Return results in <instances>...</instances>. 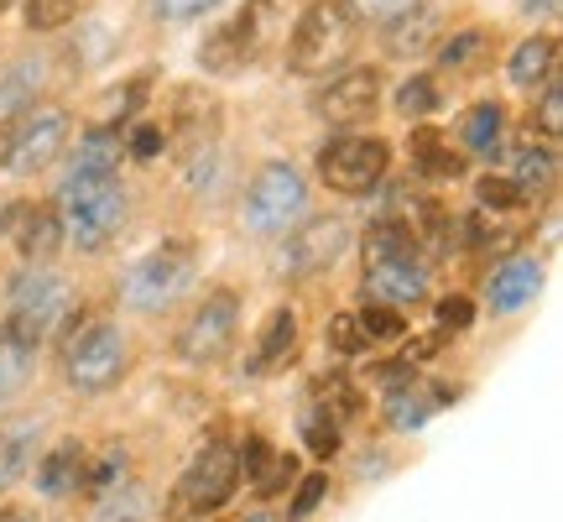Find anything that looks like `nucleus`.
Returning a JSON list of instances; mask_svg holds the SVG:
<instances>
[{
    "label": "nucleus",
    "instance_id": "nucleus-1",
    "mask_svg": "<svg viewBox=\"0 0 563 522\" xmlns=\"http://www.w3.org/2000/svg\"><path fill=\"white\" fill-rule=\"evenodd\" d=\"M361 11L350 0H313L308 11L292 26V42H287V68L302 74V79H329L340 74L350 53L361 47Z\"/></svg>",
    "mask_w": 563,
    "mask_h": 522
},
{
    "label": "nucleus",
    "instance_id": "nucleus-2",
    "mask_svg": "<svg viewBox=\"0 0 563 522\" xmlns=\"http://www.w3.org/2000/svg\"><path fill=\"white\" fill-rule=\"evenodd\" d=\"M53 209H58L63 241H74L79 251H104L125 225V188L121 178H63Z\"/></svg>",
    "mask_w": 563,
    "mask_h": 522
},
{
    "label": "nucleus",
    "instance_id": "nucleus-3",
    "mask_svg": "<svg viewBox=\"0 0 563 522\" xmlns=\"http://www.w3.org/2000/svg\"><path fill=\"white\" fill-rule=\"evenodd\" d=\"M194 272H199V246L188 241V236H173V241H162L157 251H146V257L125 272L121 303L136 308V314H162V308H173V303L188 293Z\"/></svg>",
    "mask_w": 563,
    "mask_h": 522
},
{
    "label": "nucleus",
    "instance_id": "nucleus-4",
    "mask_svg": "<svg viewBox=\"0 0 563 522\" xmlns=\"http://www.w3.org/2000/svg\"><path fill=\"white\" fill-rule=\"evenodd\" d=\"M241 215L262 241L292 236L298 220L308 215V178H302L292 162H262L256 178H251V188H245Z\"/></svg>",
    "mask_w": 563,
    "mask_h": 522
},
{
    "label": "nucleus",
    "instance_id": "nucleus-5",
    "mask_svg": "<svg viewBox=\"0 0 563 522\" xmlns=\"http://www.w3.org/2000/svg\"><path fill=\"white\" fill-rule=\"evenodd\" d=\"M63 308H68V287H63L53 272H21L11 278L5 287V329H0V340L21 345V350H37L47 340V329L63 319Z\"/></svg>",
    "mask_w": 563,
    "mask_h": 522
},
{
    "label": "nucleus",
    "instance_id": "nucleus-6",
    "mask_svg": "<svg viewBox=\"0 0 563 522\" xmlns=\"http://www.w3.org/2000/svg\"><path fill=\"white\" fill-rule=\"evenodd\" d=\"M272 32H277V6L272 0H245V11H235L224 26H214L199 42V68L203 74H241L245 63L262 58Z\"/></svg>",
    "mask_w": 563,
    "mask_h": 522
},
{
    "label": "nucleus",
    "instance_id": "nucleus-7",
    "mask_svg": "<svg viewBox=\"0 0 563 522\" xmlns=\"http://www.w3.org/2000/svg\"><path fill=\"white\" fill-rule=\"evenodd\" d=\"M235 335H241V293L235 287H214V293H203V303L178 329V361L220 366L230 356Z\"/></svg>",
    "mask_w": 563,
    "mask_h": 522
},
{
    "label": "nucleus",
    "instance_id": "nucleus-8",
    "mask_svg": "<svg viewBox=\"0 0 563 522\" xmlns=\"http://www.w3.org/2000/svg\"><path fill=\"white\" fill-rule=\"evenodd\" d=\"M125 377V340L115 324H89L84 335L63 345V382L95 398V392H110V387Z\"/></svg>",
    "mask_w": 563,
    "mask_h": 522
},
{
    "label": "nucleus",
    "instance_id": "nucleus-9",
    "mask_svg": "<svg viewBox=\"0 0 563 522\" xmlns=\"http://www.w3.org/2000/svg\"><path fill=\"white\" fill-rule=\"evenodd\" d=\"M241 481V465H235V444H203L199 460L183 470L178 491H173V512L183 518H203V512H220L235 497Z\"/></svg>",
    "mask_w": 563,
    "mask_h": 522
},
{
    "label": "nucleus",
    "instance_id": "nucleus-10",
    "mask_svg": "<svg viewBox=\"0 0 563 522\" xmlns=\"http://www.w3.org/2000/svg\"><path fill=\"white\" fill-rule=\"evenodd\" d=\"M386 167H391V146L382 137H340L319 152V178L350 199L371 194L386 178Z\"/></svg>",
    "mask_w": 563,
    "mask_h": 522
},
{
    "label": "nucleus",
    "instance_id": "nucleus-11",
    "mask_svg": "<svg viewBox=\"0 0 563 522\" xmlns=\"http://www.w3.org/2000/svg\"><path fill=\"white\" fill-rule=\"evenodd\" d=\"M63 146H68V110L63 105H32L26 116L11 121V167L16 173H37L47 162H58Z\"/></svg>",
    "mask_w": 563,
    "mask_h": 522
},
{
    "label": "nucleus",
    "instance_id": "nucleus-12",
    "mask_svg": "<svg viewBox=\"0 0 563 522\" xmlns=\"http://www.w3.org/2000/svg\"><path fill=\"white\" fill-rule=\"evenodd\" d=\"M376 100H382V68H344L323 89H313L308 110L329 126H355L376 110Z\"/></svg>",
    "mask_w": 563,
    "mask_h": 522
},
{
    "label": "nucleus",
    "instance_id": "nucleus-13",
    "mask_svg": "<svg viewBox=\"0 0 563 522\" xmlns=\"http://www.w3.org/2000/svg\"><path fill=\"white\" fill-rule=\"evenodd\" d=\"M167 116H173L167 126H173V137L183 141V152H188V157H203L224 126V100L214 89H203V84H183V89H173Z\"/></svg>",
    "mask_w": 563,
    "mask_h": 522
},
{
    "label": "nucleus",
    "instance_id": "nucleus-14",
    "mask_svg": "<svg viewBox=\"0 0 563 522\" xmlns=\"http://www.w3.org/2000/svg\"><path fill=\"white\" fill-rule=\"evenodd\" d=\"M350 251V225L340 215H319V220H302L287 236V272L292 278H319L334 261Z\"/></svg>",
    "mask_w": 563,
    "mask_h": 522
},
{
    "label": "nucleus",
    "instance_id": "nucleus-15",
    "mask_svg": "<svg viewBox=\"0 0 563 522\" xmlns=\"http://www.w3.org/2000/svg\"><path fill=\"white\" fill-rule=\"evenodd\" d=\"M449 398H454V387L422 382V377H412V371H407V377H397V382H391V392H386L382 407H386V423L407 434V428H422V423L433 418Z\"/></svg>",
    "mask_w": 563,
    "mask_h": 522
},
{
    "label": "nucleus",
    "instance_id": "nucleus-16",
    "mask_svg": "<svg viewBox=\"0 0 563 522\" xmlns=\"http://www.w3.org/2000/svg\"><path fill=\"white\" fill-rule=\"evenodd\" d=\"M235 465L245 470L251 491H256V497H266V502H272V497H282L287 486L298 481V460H292V455H282V449H272V444L256 439V434L235 449Z\"/></svg>",
    "mask_w": 563,
    "mask_h": 522
},
{
    "label": "nucleus",
    "instance_id": "nucleus-17",
    "mask_svg": "<svg viewBox=\"0 0 563 522\" xmlns=\"http://www.w3.org/2000/svg\"><path fill=\"white\" fill-rule=\"evenodd\" d=\"M365 293L371 303H418L428 293V267L418 257H391V261H376L365 267Z\"/></svg>",
    "mask_w": 563,
    "mask_h": 522
},
{
    "label": "nucleus",
    "instance_id": "nucleus-18",
    "mask_svg": "<svg viewBox=\"0 0 563 522\" xmlns=\"http://www.w3.org/2000/svg\"><path fill=\"white\" fill-rule=\"evenodd\" d=\"M538 293H543V261L511 257L506 267H496V278L485 287V303H490L496 314H517V308H527Z\"/></svg>",
    "mask_w": 563,
    "mask_h": 522
},
{
    "label": "nucleus",
    "instance_id": "nucleus-19",
    "mask_svg": "<svg viewBox=\"0 0 563 522\" xmlns=\"http://www.w3.org/2000/svg\"><path fill=\"white\" fill-rule=\"evenodd\" d=\"M292 350H298V314H292V308H272L262 324V335H256V350H251V366H245V371L272 377V371H282V366L292 361Z\"/></svg>",
    "mask_w": 563,
    "mask_h": 522
},
{
    "label": "nucleus",
    "instance_id": "nucleus-20",
    "mask_svg": "<svg viewBox=\"0 0 563 522\" xmlns=\"http://www.w3.org/2000/svg\"><path fill=\"white\" fill-rule=\"evenodd\" d=\"M121 157H125L121 126H89V131L79 137V152H74L68 178H115Z\"/></svg>",
    "mask_w": 563,
    "mask_h": 522
},
{
    "label": "nucleus",
    "instance_id": "nucleus-21",
    "mask_svg": "<svg viewBox=\"0 0 563 522\" xmlns=\"http://www.w3.org/2000/svg\"><path fill=\"white\" fill-rule=\"evenodd\" d=\"M84 465H89V449H84L79 439L53 444V449L42 455V465H37V491L42 497H53V502L84 491Z\"/></svg>",
    "mask_w": 563,
    "mask_h": 522
},
{
    "label": "nucleus",
    "instance_id": "nucleus-22",
    "mask_svg": "<svg viewBox=\"0 0 563 522\" xmlns=\"http://www.w3.org/2000/svg\"><path fill=\"white\" fill-rule=\"evenodd\" d=\"M382 42L391 58H422V53L439 42V11H433V6H407L402 17L386 21Z\"/></svg>",
    "mask_w": 563,
    "mask_h": 522
},
{
    "label": "nucleus",
    "instance_id": "nucleus-23",
    "mask_svg": "<svg viewBox=\"0 0 563 522\" xmlns=\"http://www.w3.org/2000/svg\"><path fill=\"white\" fill-rule=\"evenodd\" d=\"M490 58H496V32L490 26H464V32H454L443 42L439 68L443 74H460V79H475V74L490 68Z\"/></svg>",
    "mask_w": 563,
    "mask_h": 522
},
{
    "label": "nucleus",
    "instance_id": "nucleus-24",
    "mask_svg": "<svg viewBox=\"0 0 563 522\" xmlns=\"http://www.w3.org/2000/svg\"><path fill=\"white\" fill-rule=\"evenodd\" d=\"M37 89H42V63L37 58H21L0 74V126H11L16 116H26L37 105Z\"/></svg>",
    "mask_w": 563,
    "mask_h": 522
},
{
    "label": "nucleus",
    "instance_id": "nucleus-25",
    "mask_svg": "<svg viewBox=\"0 0 563 522\" xmlns=\"http://www.w3.org/2000/svg\"><path fill=\"white\" fill-rule=\"evenodd\" d=\"M559 79V37H527L517 53H511V84L522 89H538V84Z\"/></svg>",
    "mask_w": 563,
    "mask_h": 522
},
{
    "label": "nucleus",
    "instance_id": "nucleus-26",
    "mask_svg": "<svg viewBox=\"0 0 563 522\" xmlns=\"http://www.w3.org/2000/svg\"><path fill=\"white\" fill-rule=\"evenodd\" d=\"M391 257H418V230L402 215H382V220H371V230H365V267L391 261Z\"/></svg>",
    "mask_w": 563,
    "mask_h": 522
},
{
    "label": "nucleus",
    "instance_id": "nucleus-27",
    "mask_svg": "<svg viewBox=\"0 0 563 522\" xmlns=\"http://www.w3.org/2000/svg\"><path fill=\"white\" fill-rule=\"evenodd\" d=\"M16 246L26 261H53L63 246V225H58V209H26L21 215V230H16Z\"/></svg>",
    "mask_w": 563,
    "mask_h": 522
},
{
    "label": "nucleus",
    "instance_id": "nucleus-28",
    "mask_svg": "<svg viewBox=\"0 0 563 522\" xmlns=\"http://www.w3.org/2000/svg\"><path fill=\"white\" fill-rule=\"evenodd\" d=\"M501 137H506V110L496 100L475 105L460 126V141L475 152V157H496V152H501Z\"/></svg>",
    "mask_w": 563,
    "mask_h": 522
},
{
    "label": "nucleus",
    "instance_id": "nucleus-29",
    "mask_svg": "<svg viewBox=\"0 0 563 522\" xmlns=\"http://www.w3.org/2000/svg\"><path fill=\"white\" fill-rule=\"evenodd\" d=\"M32 444H37V423L16 418L0 428V491H11L21 481V470L32 460Z\"/></svg>",
    "mask_w": 563,
    "mask_h": 522
},
{
    "label": "nucleus",
    "instance_id": "nucleus-30",
    "mask_svg": "<svg viewBox=\"0 0 563 522\" xmlns=\"http://www.w3.org/2000/svg\"><path fill=\"white\" fill-rule=\"evenodd\" d=\"M412 167L428 173V178H460L464 157L439 137V131H428V126H422V131H412Z\"/></svg>",
    "mask_w": 563,
    "mask_h": 522
},
{
    "label": "nucleus",
    "instance_id": "nucleus-31",
    "mask_svg": "<svg viewBox=\"0 0 563 522\" xmlns=\"http://www.w3.org/2000/svg\"><path fill=\"white\" fill-rule=\"evenodd\" d=\"M506 178L517 183L522 194H532V188H543V183L553 178V146H532V141H527L522 152L511 157V173H506Z\"/></svg>",
    "mask_w": 563,
    "mask_h": 522
},
{
    "label": "nucleus",
    "instance_id": "nucleus-32",
    "mask_svg": "<svg viewBox=\"0 0 563 522\" xmlns=\"http://www.w3.org/2000/svg\"><path fill=\"white\" fill-rule=\"evenodd\" d=\"M302 444H308V455H319V460L340 455V423L329 418L323 407H313V402H308V413H302Z\"/></svg>",
    "mask_w": 563,
    "mask_h": 522
},
{
    "label": "nucleus",
    "instance_id": "nucleus-33",
    "mask_svg": "<svg viewBox=\"0 0 563 522\" xmlns=\"http://www.w3.org/2000/svg\"><path fill=\"white\" fill-rule=\"evenodd\" d=\"M475 199H481V215H506V209H517L527 194L506 178V173H501V178H496V173H485V178L475 183Z\"/></svg>",
    "mask_w": 563,
    "mask_h": 522
},
{
    "label": "nucleus",
    "instance_id": "nucleus-34",
    "mask_svg": "<svg viewBox=\"0 0 563 522\" xmlns=\"http://www.w3.org/2000/svg\"><path fill=\"white\" fill-rule=\"evenodd\" d=\"M146 502H141L136 486H115V491H104L100 507H95V518L89 522H141Z\"/></svg>",
    "mask_w": 563,
    "mask_h": 522
},
{
    "label": "nucleus",
    "instance_id": "nucleus-35",
    "mask_svg": "<svg viewBox=\"0 0 563 522\" xmlns=\"http://www.w3.org/2000/svg\"><path fill=\"white\" fill-rule=\"evenodd\" d=\"M397 110H402L407 121H412V116H433V110H439V84H433V74H412V79L397 89Z\"/></svg>",
    "mask_w": 563,
    "mask_h": 522
},
{
    "label": "nucleus",
    "instance_id": "nucleus-36",
    "mask_svg": "<svg viewBox=\"0 0 563 522\" xmlns=\"http://www.w3.org/2000/svg\"><path fill=\"white\" fill-rule=\"evenodd\" d=\"M79 17V0H26V26L32 32H63Z\"/></svg>",
    "mask_w": 563,
    "mask_h": 522
},
{
    "label": "nucleus",
    "instance_id": "nucleus-37",
    "mask_svg": "<svg viewBox=\"0 0 563 522\" xmlns=\"http://www.w3.org/2000/svg\"><path fill=\"white\" fill-rule=\"evenodd\" d=\"M355 324H361L365 345L371 340H397V335H402V314H397L391 303H365L361 314H355Z\"/></svg>",
    "mask_w": 563,
    "mask_h": 522
},
{
    "label": "nucleus",
    "instance_id": "nucleus-38",
    "mask_svg": "<svg viewBox=\"0 0 563 522\" xmlns=\"http://www.w3.org/2000/svg\"><path fill=\"white\" fill-rule=\"evenodd\" d=\"M32 356H37V350H21V345L0 340V398H11L16 387H26V377H32Z\"/></svg>",
    "mask_w": 563,
    "mask_h": 522
},
{
    "label": "nucleus",
    "instance_id": "nucleus-39",
    "mask_svg": "<svg viewBox=\"0 0 563 522\" xmlns=\"http://www.w3.org/2000/svg\"><path fill=\"white\" fill-rule=\"evenodd\" d=\"M121 476H125V455L121 449H110L100 465H84V491L100 502L104 491H115V486H121Z\"/></svg>",
    "mask_w": 563,
    "mask_h": 522
},
{
    "label": "nucleus",
    "instance_id": "nucleus-40",
    "mask_svg": "<svg viewBox=\"0 0 563 522\" xmlns=\"http://www.w3.org/2000/svg\"><path fill=\"white\" fill-rule=\"evenodd\" d=\"M532 131H543L548 146L559 141V131H563V89H559V79L548 84L543 100H538V110H532Z\"/></svg>",
    "mask_w": 563,
    "mask_h": 522
},
{
    "label": "nucleus",
    "instance_id": "nucleus-41",
    "mask_svg": "<svg viewBox=\"0 0 563 522\" xmlns=\"http://www.w3.org/2000/svg\"><path fill=\"white\" fill-rule=\"evenodd\" d=\"M433 319H439V335H464L475 324V303L464 298V293H449V298H439Z\"/></svg>",
    "mask_w": 563,
    "mask_h": 522
},
{
    "label": "nucleus",
    "instance_id": "nucleus-42",
    "mask_svg": "<svg viewBox=\"0 0 563 522\" xmlns=\"http://www.w3.org/2000/svg\"><path fill=\"white\" fill-rule=\"evenodd\" d=\"M329 345L340 350V356H355L365 345V335H361V324H355V314H334L329 319Z\"/></svg>",
    "mask_w": 563,
    "mask_h": 522
},
{
    "label": "nucleus",
    "instance_id": "nucleus-43",
    "mask_svg": "<svg viewBox=\"0 0 563 522\" xmlns=\"http://www.w3.org/2000/svg\"><path fill=\"white\" fill-rule=\"evenodd\" d=\"M220 0H157V17L162 21H199V17H209Z\"/></svg>",
    "mask_w": 563,
    "mask_h": 522
},
{
    "label": "nucleus",
    "instance_id": "nucleus-44",
    "mask_svg": "<svg viewBox=\"0 0 563 522\" xmlns=\"http://www.w3.org/2000/svg\"><path fill=\"white\" fill-rule=\"evenodd\" d=\"M125 152H131L136 162H152L162 152V126H136L131 141H125Z\"/></svg>",
    "mask_w": 563,
    "mask_h": 522
},
{
    "label": "nucleus",
    "instance_id": "nucleus-45",
    "mask_svg": "<svg viewBox=\"0 0 563 522\" xmlns=\"http://www.w3.org/2000/svg\"><path fill=\"white\" fill-rule=\"evenodd\" d=\"M323 497H329V481H323V476H308V481L298 486V497H292V507H287V512H292V518H308Z\"/></svg>",
    "mask_w": 563,
    "mask_h": 522
},
{
    "label": "nucleus",
    "instance_id": "nucleus-46",
    "mask_svg": "<svg viewBox=\"0 0 563 522\" xmlns=\"http://www.w3.org/2000/svg\"><path fill=\"white\" fill-rule=\"evenodd\" d=\"M350 6H355L361 17L371 11V17H386V21H391V17H402L407 6H418V0H350Z\"/></svg>",
    "mask_w": 563,
    "mask_h": 522
},
{
    "label": "nucleus",
    "instance_id": "nucleus-47",
    "mask_svg": "<svg viewBox=\"0 0 563 522\" xmlns=\"http://www.w3.org/2000/svg\"><path fill=\"white\" fill-rule=\"evenodd\" d=\"M517 6H522V11H527V17H559V6H563V0H517Z\"/></svg>",
    "mask_w": 563,
    "mask_h": 522
},
{
    "label": "nucleus",
    "instance_id": "nucleus-48",
    "mask_svg": "<svg viewBox=\"0 0 563 522\" xmlns=\"http://www.w3.org/2000/svg\"><path fill=\"white\" fill-rule=\"evenodd\" d=\"M0 522H37L26 507H0Z\"/></svg>",
    "mask_w": 563,
    "mask_h": 522
},
{
    "label": "nucleus",
    "instance_id": "nucleus-49",
    "mask_svg": "<svg viewBox=\"0 0 563 522\" xmlns=\"http://www.w3.org/2000/svg\"><path fill=\"white\" fill-rule=\"evenodd\" d=\"M0 167H11V126H0Z\"/></svg>",
    "mask_w": 563,
    "mask_h": 522
},
{
    "label": "nucleus",
    "instance_id": "nucleus-50",
    "mask_svg": "<svg viewBox=\"0 0 563 522\" xmlns=\"http://www.w3.org/2000/svg\"><path fill=\"white\" fill-rule=\"evenodd\" d=\"M245 522H272V518H266V512H256V518H245Z\"/></svg>",
    "mask_w": 563,
    "mask_h": 522
},
{
    "label": "nucleus",
    "instance_id": "nucleus-51",
    "mask_svg": "<svg viewBox=\"0 0 563 522\" xmlns=\"http://www.w3.org/2000/svg\"><path fill=\"white\" fill-rule=\"evenodd\" d=\"M5 6H11V0H0V11H5Z\"/></svg>",
    "mask_w": 563,
    "mask_h": 522
}]
</instances>
